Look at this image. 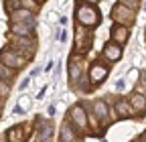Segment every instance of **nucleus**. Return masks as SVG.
Segmentation results:
<instances>
[{"label": "nucleus", "instance_id": "nucleus-1", "mask_svg": "<svg viewBox=\"0 0 146 142\" xmlns=\"http://www.w3.org/2000/svg\"><path fill=\"white\" fill-rule=\"evenodd\" d=\"M75 19L81 27L85 29H91V27H98L102 16H100V10L94 6V4H87V2H79L75 6Z\"/></svg>", "mask_w": 146, "mask_h": 142}, {"label": "nucleus", "instance_id": "nucleus-2", "mask_svg": "<svg viewBox=\"0 0 146 142\" xmlns=\"http://www.w3.org/2000/svg\"><path fill=\"white\" fill-rule=\"evenodd\" d=\"M69 124H71L77 132L87 134V130H89V120H87V112L83 110V106H73V108L69 110Z\"/></svg>", "mask_w": 146, "mask_h": 142}, {"label": "nucleus", "instance_id": "nucleus-3", "mask_svg": "<svg viewBox=\"0 0 146 142\" xmlns=\"http://www.w3.org/2000/svg\"><path fill=\"white\" fill-rule=\"evenodd\" d=\"M112 19H114L116 25H122V27H128V29H130V27L134 25V21H136V12L130 10V8H126L124 4L118 2V4L112 8Z\"/></svg>", "mask_w": 146, "mask_h": 142}, {"label": "nucleus", "instance_id": "nucleus-4", "mask_svg": "<svg viewBox=\"0 0 146 142\" xmlns=\"http://www.w3.org/2000/svg\"><path fill=\"white\" fill-rule=\"evenodd\" d=\"M14 49H16V53H25L27 59H31V57L35 55L36 43H35V39H31V37H16V39H14Z\"/></svg>", "mask_w": 146, "mask_h": 142}, {"label": "nucleus", "instance_id": "nucleus-5", "mask_svg": "<svg viewBox=\"0 0 146 142\" xmlns=\"http://www.w3.org/2000/svg\"><path fill=\"white\" fill-rule=\"evenodd\" d=\"M85 27H77L75 31H77V35H75V49L77 51H81V53H85L89 47H91V43H94V35H89L87 31H83Z\"/></svg>", "mask_w": 146, "mask_h": 142}, {"label": "nucleus", "instance_id": "nucleus-6", "mask_svg": "<svg viewBox=\"0 0 146 142\" xmlns=\"http://www.w3.org/2000/svg\"><path fill=\"white\" fill-rule=\"evenodd\" d=\"M0 63L6 65V67H16V69H21L25 65V57H21L16 51H2L0 53Z\"/></svg>", "mask_w": 146, "mask_h": 142}, {"label": "nucleus", "instance_id": "nucleus-7", "mask_svg": "<svg viewBox=\"0 0 146 142\" xmlns=\"http://www.w3.org/2000/svg\"><path fill=\"white\" fill-rule=\"evenodd\" d=\"M108 73H110V67H108V65H104V63H94V65H91V69H89V79H91V83H94V85H100V83L108 77Z\"/></svg>", "mask_w": 146, "mask_h": 142}, {"label": "nucleus", "instance_id": "nucleus-8", "mask_svg": "<svg viewBox=\"0 0 146 142\" xmlns=\"http://www.w3.org/2000/svg\"><path fill=\"white\" fill-rule=\"evenodd\" d=\"M102 55H104V59H108L110 63H116V61L122 59V47H120L118 43H114V41H110V43L104 45Z\"/></svg>", "mask_w": 146, "mask_h": 142}, {"label": "nucleus", "instance_id": "nucleus-9", "mask_svg": "<svg viewBox=\"0 0 146 142\" xmlns=\"http://www.w3.org/2000/svg\"><path fill=\"white\" fill-rule=\"evenodd\" d=\"M110 37H112V41H114V43H118V45L122 47V45H126V43H128V39H130V29L114 23L112 31H110Z\"/></svg>", "mask_w": 146, "mask_h": 142}, {"label": "nucleus", "instance_id": "nucleus-10", "mask_svg": "<svg viewBox=\"0 0 146 142\" xmlns=\"http://www.w3.org/2000/svg\"><path fill=\"white\" fill-rule=\"evenodd\" d=\"M35 21L33 23H10V33L14 37H33Z\"/></svg>", "mask_w": 146, "mask_h": 142}, {"label": "nucleus", "instance_id": "nucleus-11", "mask_svg": "<svg viewBox=\"0 0 146 142\" xmlns=\"http://www.w3.org/2000/svg\"><path fill=\"white\" fill-rule=\"evenodd\" d=\"M53 136V124L47 120H36V142H45V140H51Z\"/></svg>", "mask_w": 146, "mask_h": 142}, {"label": "nucleus", "instance_id": "nucleus-12", "mask_svg": "<svg viewBox=\"0 0 146 142\" xmlns=\"http://www.w3.org/2000/svg\"><path fill=\"white\" fill-rule=\"evenodd\" d=\"M81 75H83V63H81V59H77L73 55L71 61H69V81L75 83V81L81 79Z\"/></svg>", "mask_w": 146, "mask_h": 142}, {"label": "nucleus", "instance_id": "nucleus-13", "mask_svg": "<svg viewBox=\"0 0 146 142\" xmlns=\"http://www.w3.org/2000/svg\"><path fill=\"white\" fill-rule=\"evenodd\" d=\"M114 112L118 114V118H132L134 116V110L128 100H116L114 102Z\"/></svg>", "mask_w": 146, "mask_h": 142}, {"label": "nucleus", "instance_id": "nucleus-14", "mask_svg": "<svg viewBox=\"0 0 146 142\" xmlns=\"http://www.w3.org/2000/svg\"><path fill=\"white\" fill-rule=\"evenodd\" d=\"M91 110H94V114H96L98 122H106V120L110 118V108H108V104H106L104 100H98V102H94Z\"/></svg>", "mask_w": 146, "mask_h": 142}, {"label": "nucleus", "instance_id": "nucleus-15", "mask_svg": "<svg viewBox=\"0 0 146 142\" xmlns=\"http://www.w3.org/2000/svg\"><path fill=\"white\" fill-rule=\"evenodd\" d=\"M130 106H132V110H134V114H146V98L142 96V94H132L130 96Z\"/></svg>", "mask_w": 146, "mask_h": 142}, {"label": "nucleus", "instance_id": "nucleus-16", "mask_svg": "<svg viewBox=\"0 0 146 142\" xmlns=\"http://www.w3.org/2000/svg\"><path fill=\"white\" fill-rule=\"evenodd\" d=\"M10 19H12V23H33L35 21V14L29 8H18V10L10 12Z\"/></svg>", "mask_w": 146, "mask_h": 142}, {"label": "nucleus", "instance_id": "nucleus-17", "mask_svg": "<svg viewBox=\"0 0 146 142\" xmlns=\"http://www.w3.org/2000/svg\"><path fill=\"white\" fill-rule=\"evenodd\" d=\"M61 142H79L77 138V130L71 126L69 122L63 124V128H61Z\"/></svg>", "mask_w": 146, "mask_h": 142}, {"label": "nucleus", "instance_id": "nucleus-18", "mask_svg": "<svg viewBox=\"0 0 146 142\" xmlns=\"http://www.w3.org/2000/svg\"><path fill=\"white\" fill-rule=\"evenodd\" d=\"M8 142H25L23 126H14V128L8 130Z\"/></svg>", "mask_w": 146, "mask_h": 142}, {"label": "nucleus", "instance_id": "nucleus-19", "mask_svg": "<svg viewBox=\"0 0 146 142\" xmlns=\"http://www.w3.org/2000/svg\"><path fill=\"white\" fill-rule=\"evenodd\" d=\"M12 75H14V71L0 63V81H8V79H12Z\"/></svg>", "mask_w": 146, "mask_h": 142}, {"label": "nucleus", "instance_id": "nucleus-20", "mask_svg": "<svg viewBox=\"0 0 146 142\" xmlns=\"http://www.w3.org/2000/svg\"><path fill=\"white\" fill-rule=\"evenodd\" d=\"M120 4H124L126 8H130V10H138L140 8V0H120Z\"/></svg>", "mask_w": 146, "mask_h": 142}, {"label": "nucleus", "instance_id": "nucleus-21", "mask_svg": "<svg viewBox=\"0 0 146 142\" xmlns=\"http://www.w3.org/2000/svg\"><path fill=\"white\" fill-rule=\"evenodd\" d=\"M31 106V102L27 100V98H21V102H18V106H16V112H23V110H27Z\"/></svg>", "mask_w": 146, "mask_h": 142}, {"label": "nucleus", "instance_id": "nucleus-22", "mask_svg": "<svg viewBox=\"0 0 146 142\" xmlns=\"http://www.w3.org/2000/svg\"><path fill=\"white\" fill-rule=\"evenodd\" d=\"M8 92H10L8 83H6V81H0V98H6V96H8Z\"/></svg>", "mask_w": 146, "mask_h": 142}, {"label": "nucleus", "instance_id": "nucleus-23", "mask_svg": "<svg viewBox=\"0 0 146 142\" xmlns=\"http://www.w3.org/2000/svg\"><path fill=\"white\" fill-rule=\"evenodd\" d=\"M65 35H67V33H65L63 29H57V35H55V39H57V41H61V43H63V41H65Z\"/></svg>", "mask_w": 146, "mask_h": 142}, {"label": "nucleus", "instance_id": "nucleus-24", "mask_svg": "<svg viewBox=\"0 0 146 142\" xmlns=\"http://www.w3.org/2000/svg\"><path fill=\"white\" fill-rule=\"evenodd\" d=\"M124 87H126V79H118V81H116V90H118V92H122Z\"/></svg>", "mask_w": 146, "mask_h": 142}, {"label": "nucleus", "instance_id": "nucleus-25", "mask_svg": "<svg viewBox=\"0 0 146 142\" xmlns=\"http://www.w3.org/2000/svg\"><path fill=\"white\" fill-rule=\"evenodd\" d=\"M29 83H31V77H27V79H25L21 85H18V87H21V90H27V85H29Z\"/></svg>", "mask_w": 146, "mask_h": 142}, {"label": "nucleus", "instance_id": "nucleus-26", "mask_svg": "<svg viewBox=\"0 0 146 142\" xmlns=\"http://www.w3.org/2000/svg\"><path fill=\"white\" fill-rule=\"evenodd\" d=\"M79 2H87V4H91V2H94V4H96V2H100V0H79Z\"/></svg>", "mask_w": 146, "mask_h": 142}, {"label": "nucleus", "instance_id": "nucleus-27", "mask_svg": "<svg viewBox=\"0 0 146 142\" xmlns=\"http://www.w3.org/2000/svg\"><path fill=\"white\" fill-rule=\"evenodd\" d=\"M134 142H144V140H142V136H140V138H136V140H134Z\"/></svg>", "mask_w": 146, "mask_h": 142}, {"label": "nucleus", "instance_id": "nucleus-28", "mask_svg": "<svg viewBox=\"0 0 146 142\" xmlns=\"http://www.w3.org/2000/svg\"><path fill=\"white\" fill-rule=\"evenodd\" d=\"M144 12H146V2H144Z\"/></svg>", "mask_w": 146, "mask_h": 142}, {"label": "nucleus", "instance_id": "nucleus-29", "mask_svg": "<svg viewBox=\"0 0 146 142\" xmlns=\"http://www.w3.org/2000/svg\"><path fill=\"white\" fill-rule=\"evenodd\" d=\"M45 142H51V140H45Z\"/></svg>", "mask_w": 146, "mask_h": 142}]
</instances>
